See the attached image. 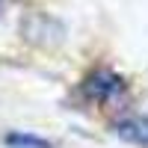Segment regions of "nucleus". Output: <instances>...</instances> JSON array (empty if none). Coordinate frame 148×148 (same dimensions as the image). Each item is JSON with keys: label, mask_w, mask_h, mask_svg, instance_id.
<instances>
[{"label": "nucleus", "mask_w": 148, "mask_h": 148, "mask_svg": "<svg viewBox=\"0 0 148 148\" xmlns=\"http://www.w3.org/2000/svg\"><path fill=\"white\" fill-rule=\"evenodd\" d=\"M116 133L125 139L139 142V145H148V119H125L116 125Z\"/></svg>", "instance_id": "nucleus-1"}, {"label": "nucleus", "mask_w": 148, "mask_h": 148, "mask_svg": "<svg viewBox=\"0 0 148 148\" xmlns=\"http://www.w3.org/2000/svg\"><path fill=\"white\" fill-rule=\"evenodd\" d=\"M89 92H92V98L104 101V98L119 95V92H121V80H119V77H113V74H98V77H92V80H89Z\"/></svg>", "instance_id": "nucleus-2"}, {"label": "nucleus", "mask_w": 148, "mask_h": 148, "mask_svg": "<svg viewBox=\"0 0 148 148\" xmlns=\"http://www.w3.org/2000/svg\"><path fill=\"white\" fill-rule=\"evenodd\" d=\"M9 145H18V148H51V142H45V139H36V136H27V133H9L6 136Z\"/></svg>", "instance_id": "nucleus-3"}]
</instances>
